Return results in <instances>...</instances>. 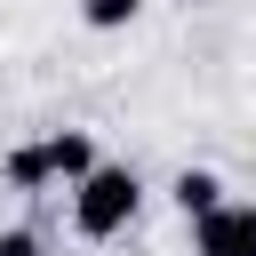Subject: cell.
Returning <instances> with one entry per match:
<instances>
[{
	"instance_id": "6da1fadb",
	"label": "cell",
	"mask_w": 256,
	"mask_h": 256,
	"mask_svg": "<svg viewBox=\"0 0 256 256\" xmlns=\"http://www.w3.org/2000/svg\"><path fill=\"white\" fill-rule=\"evenodd\" d=\"M104 160H96V144H88V128H48L40 144H16L8 160H0V176L16 184V192H48V184H80V176H96Z\"/></svg>"
},
{
	"instance_id": "277c9868",
	"label": "cell",
	"mask_w": 256,
	"mask_h": 256,
	"mask_svg": "<svg viewBox=\"0 0 256 256\" xmlns=\"http://www.w3.org/2000/svg\"><path fill=\"white\" fill-rule=\"evenodd\" d=\"M168 200L184 208V224H200V216H216V208H224V184H216V168H184V176L168 184Z\"/></svg>"
},
{
	"instance_id": "3957f363",
	"label": "cell",
	"mask_w": 256,
	"mask_h": 256,
	"mask_svg": "<svg viewBox=\"0 0 256 256\" xmlns=\"http://www.w3.org/2000/svg\"><path fill=\"white\" fill-rule=\"evenodd\" d=\"M192 256H256V208L224 200L216 216H200L192 224Z\"/></svg>"
},
{
	"instance_id": "5b68a950",
	"label": "cell",
	"mask_w": 256,
	"mask_h": 256,
	"mask_svg": "<svg viewBox=\"0 0 256 256\" xmlns=\"http://www.w3.org/2000/svg\"><path fill=\"white\" fill-rule=\"evenodd\" d=\"M144 16V0H80V24L88 32H120V24H136Z\"/></svg>"
},
{
	"instance_id": "8992f818",
	"label": "cell",
	"mask_w": 256,
	"mask_h": 256,
	"mask_svg": "<svg viewBox=\"0 0 256 256\" xmlns=\"http://www.w3.org/2000/svg\"><path fill=\"white\" fill-rule=\"evenodd\" d=\"M0 256H48L40 232H0Z\"/></svg>"
},
{
	"instance_id": "7a4b0ae2",
	"label": "cell",
	"mask_w": 256,
	"mask_h": 256,
	"mask_svg": "<svg viewBox=\"0 0 256 256\" xmlns=\"http://www.w3.org/2000/svg\"><path fill=\"white\" fill-rule=\"evenodd\" d=\"M136 208H144V176L120 168V160H104L96 176L72 184V232H80V240H112V232H128Z\"/></svg>"
}]
</instances>
